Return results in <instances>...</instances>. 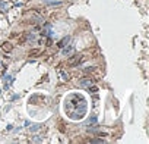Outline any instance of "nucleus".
Wrapping results in <instances>:
<instances>
[{
    "instance_id": "1",
    "label": "nucleus",
    "mask_w": 149,
    "mask_h": 144,
    "mask_svg": "<svg viewBox=\"0 0 149 144\" xmlns=\"http://www.w3.org/2000/svg\"><path fill=\"white\" fill-rule=\"evenodd\" d=\"M73 52H74V47H73V46H69V44H67V46L61 47V53L66 54V56H70Z\"/></svg>"
},
{
    "instance_id": "2",
    "label": "nucleus",
    "mask_w": 149,
    "mask_h": 144,
    "mask_svg": "<svg viewBox=\"0 0 149 144\" xmlns=\"http://www.w3.org/2000/svg\"><path fill=\"white\" fill-rule=\"evenodd\" d=\"M70 40H72V38H70L69 35H67V37H64V38H63V40H61V41L58 43V47L61 49V47H64V46H67V44H70Z\"/></svg>"
},
{
    "instance_id": "3",
    "label": "nucleus",
    "mask_w": 149,
    "mask_h": 144,
    "mask_svg": "<svg viewBox=\"0 0 149 144\" xmlns=\"http://www.w3.org/2000/svg\"><path fill=\"white\" fill-rule=\"evenodd\" d=\"M79 85L81 87H89V85H92V80H84V81L79 83Z\"/></svg>"
},
{
    "instance_id": "4",
    "label": "nucleus",
    "mask_w": 149,
    "mask_h": 144,
    "mask_svg": "<svg viewBox=\"0 0 149 144\" xmlns=\"http://www.w3.org/2000/svg\"><path fill=\"white\" fill-rule=\"evenodd\" d=\"M63 2H48V0H45V5L47 6H60Z\"/></svg>"
},
{
    "instance_id": "5",
    "label": "nucleus",
    "mask_w": 149,
    "mask_h": 144,
    "mask_svg": "<svg viewBox=\"0 0 149 144\" xmlns=\"http://www.w3.org/2000/svg\"><path fill=\"white\" fill-rule=\"evenodd\" d=\"M32 141H34V143H42V140H41L38 135H35V137L32 138Z\"/></svg>"
},
{
    "instance_id": "6",
    "label": "nucleus",
    "mask_w": 149,
    "mask_h": 144,
    "mask_svg": "<svg viewBox=\"0 0 149 144\" xmlns=\"http://www.w3.org/2000/svg\"><path fill=\"white\" fill-rule=\"evenodd\" d=\"M60 75H61V77H63V80H66V81H67V80H69V75H67V74H66V72H60Z\"/></svg>"
},
{
    "instance_id": "7",
    "label": "nucleus",
    "mask_w": 149,
    "mask_h": 144,
    "mask_svg": "<svg viewBox=\"0 0 149 144\" xmlns=\"http://www.w3.org/2000/svg\"><path fill=\"white\" fill-rule=\"evenodd\" d=\"M29 129H31V131H37V129H40V125H35V126H31Z\"/></svg>"
}]
</instances>
